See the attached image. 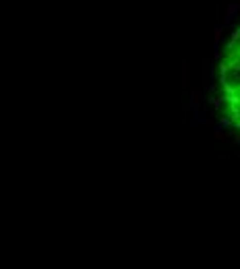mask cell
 Returning a JSON list of instances; mask_svg holds the SVG:
<instances>
[{"mask_svg": "<svg viewBox=\"0 0 240 269\" xmlns=\"http://www.w3.org/2000/svg\"><path fill=\"white\" fill-rule=\"evenodd\" d=\"M218 108L228 124L240 128V17L218 58Z\"/></svg>", "mask_w": 240, "mask_h": 269, "instance_id": "1", "label": "cell"}]
</instances>
